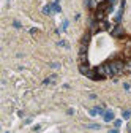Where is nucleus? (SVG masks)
Segmentation results:
<instances>
[{
  "label": "nucleus",
  "instance_id": "nucleus-12",
  "mask_svg": "<svg viewBox=\"0 0 131 133\" xmlns=\"http://www.w3.org/2000/svg\"><path fill=\"white\" fill-rule=\"evenodd\" d=\"M109 29H111V25H109L107 21H101L100 22V30H109Z\"/></svg>",
  "mask_w": 131,
  "mask_h": 133
},
{
  "label": "nucleus",
  "instance_id": "nucleus-21",
  "mask_svg": "<svg viewBox=\"0 0 131 133\" xmlns=\"http://www.w3.org/2000/svg\"><path fill=\"white\" fill-rule=\"evenodd\" d=\"M13 25H14L16 29H21V22H18V21H14V22H13Z\"/></svg>",
  "mask_w": 131,
  "mask_h": 133
},
{
  "label": "nucleus",
  "instance_id": "nucleus-23",
  "mask_svg": "<svg viewBox=\"0 0 131 133\" xmlns=\"http://www.w3.org/2000/svg\"><path fill=\"white\" fill-rule=\"evenodd\" d=\"M51 66H52V68H59V66H60V65H59L57 62H54V63H51Z\"/></svg>",
  "mask_w": 131,
  "mask_h": 133
},
{
  "label": "nucleus",
  "instance_id": "nucleus-25",
  "mask_svg": "<svg viewBox=\"0 0 131 133\" xmlns=\"http://www.w3.org/2000/svg\"><path fill=\"white\" fill-rule=\"evenodd\" d=\"M123 89H125V90H129V84H126V82H125V84H123Z\"/></svg>",
  "mask_w": 131,
  "mask_h": 133
},
{
  "label": "nucleus",
  "instance_id": "nucleus-8",
  "mask_svg": "<svg viewBox=\"0 0 131 133\" xmlns=\"http://www.w3.org/2000/svg\"><path fill=\"white\" fill-rule=\"evenodd\" d=\"M87 51H89V44L81 43V46H79V54H87Z\"/></svg>",
  "mask_w": 131,
  "mask_h": 133
},
{
  "label": "nucleus",
  "instance_id": "nucleus-20",
  "mask_svg": "<svg viewBox=\"0 0 131 133\" xmlns=\"http://www.w3.org/2000/svg\"><path fill=\"white\" fill-rule=\"evenodd\" d=\"M30 33H32V35H37V33H38V29H30Z\"/></svg>",
  "mask_w": 131,
  "mask_h": 133
},
{
  "label": "nucleus",
  "instance_id": "nucleus-1",
  "mask_svg": "<svg viewBox=\"0 0 131 133\" xmlns=\"http://www.w3.org/2000/svg\"><path fill=\"white\" fill-rule=\"evenodd\" d=\"M95 70H96L98 75H101L103 78H111V76H114V71H112V68H111L109 63H101V65H98Z\"/></svg>",
  "mask_w": 131,
  "mask_h": 133
},
{
  "label": "nucleus",
  "instance_id": "nucleus-4",
  "mask_svg": "<svg viewBox=\"0 0 131 133\" xmlns=\"http://www.w3.org/2000/svg\"><path fill=\"white\" fill-rule=\"evenodd\" d=\"M112 35H114V37H117V38H123V37H125V32H123V29H122L120 24H117L115 27L112 29Z\"/></svg>",
  "mask_w": 131,
  "mask_h": 133
},
{
  "label": "nucleus",
  "instance_id": "nucleus-7",
  "mask_svg": "<svg viewBox=\"0 0 131 133\" xmlns=\"http://www.w3.org/2000/svg\"><path fill=\"white\" fill-rule=\"evenodd\" d=\"M55 81H57V75H51L49 78H46V79L43 81V84L47 86V84H52V82H55Z\"/></svg>",
  "mask_w": 131,
  "mask_h": 133
},
{
  "label": "nucleus",
  "instance_id": "nucleus-15",
  "mask_svg": "<svg viewBox=\"0 0 131 133\" xmlns=\"http://www.w3.org/2000/svg\"><path fill=\"white\" fill-rule=\"evenodd\" d=\"M89 114H90V116H98V114H100V112H98V106H96V108H92V109L89 111Z\"/></svg>",
  "mask_w": 131,
  "mask_h": 133
},
{
  "label": "nucleus",
  "instance_id": "nucleus-24",
  "mask_svg": "<svg viewBox=\"0 0 131 133\" xmlns=\"http://www.w3.org/2000/svg\"><path fill=\"white\" fill-rule=\"evenodd\" d=\"M107 133H119V128H112V130H109Z\"/></svg>",
  "mask_w": 131,
  "mask_h": 133
},
{
  "label": "nucleus",
  "instance_id": "nucleus-3",
  "mask_svg": "<svg viewBox=\"0 0 131 133\" xmlns=\"http://www.w3.org/2000/svg\"><path fill=\"white\" fill-rule=\"evenodd\" d=\"M106 16H107L106 10H101V8H96V11H95V19H96L98 22H101V21H106Z\"/></svg>",
  "mask_w": 131,
  "mask_h": 133
},
{
  "label": "nucleus",
  "instance_id": "nucleus-9",
  "mask_svg": "<svg viewBox=\"0 0 131 133\" xmlns=\"http://www.w3.org/2000/svg\"><path fill=\"white\" fill-rule=\"evenodd\" d=\"M79 65L81 63H89V57H87V54H79Z\"/></svg>",
  "mask_w": 131,
  "mask_h": 133
},
{
  "label": "nucleus",
  "instance_id": "nucleus-11",
  "mask_svg": "<svg viewBox=\"0 0 131 133\" xmlns=\"http://www.w3.org/2000/svg\"><path fill=\"white\" fill-rule=\"evenodd\" d=\"M90 38H92V32H87L85 35L82 37V41H81V43H85V44H89V43H90Z\"/></svg>",
  "mask_w": 131,
  "mask_h": 133
},
{
  "label": "nucleus",
  "instance_id": "nucleus-13",
  "mask_svg": "<svg viewBox=\"0 0 131 133\" xmlns=\"http://www.w3.org/2000/svg\"><path fill=\"white\" fill-rule=\"evenodd\" d=\"M43 13H44V14H51V13H52V8H51V5H46V6L43 8Z\"/></svg>",
  "mask_w": 131,
  "mask_h": 133
},
{
  "label": "nucleus",
  "instance_id": "nucleus-6",
  "mask_svg": "<svg viewBox=\"0 0 131 133\" xmlns=\"http://www.w3.org/2000/svg\"><path fill=\"white\" fill-rule=\"evenodd\" d=\"M103 119H104V122H111V121H114V112H112L111 109L104 111V114H103Z\"/></svg>",
  "mask_w": 131,
  "mask_h": 133
},
{
  "label": "nucleus",
  "instance_id": "nucleus-18",
  "mask_svg": "<svg viewBox=\"0 0 131 133\" xmlns=\"http://www.w3.org/2000/svg\"><path fill=\"white\" fill-rule=\"evenodd\" d=\"M120 125H122V121H120V119H115V121H114V128H120Z\"/></svg>",
  "mask_w": 131,
  "mask_h": 133
},
{
  "label": "nucleus",
  "instance_id": "nucleus-10",
  "mask_svg": "<svg viewBox=\"0 0 131 133\" xmlns=\"http://www.w3.org/2000/svg\"><path fill=\"white\" fill-rule=\"evenodd\" d=\"M51 8H52V13H60V11H62V8H60L59 2H54V3H51Z\"/></svg>",
  "mask_w": 131,
  "mask_h": 133
},
{
  "label": "nucleus",
  "instance_id": "nucleus-14",
  "mask_svg": "<svg viewBox=\"0 0 131 133\" xmlns=\"http://www.w3.org/2000/svg\"><path fill=\"white\" fill-rule=\"evenodd\" d=\"M122 117H123L125 121H128V119L131 117V111H123V114H122Z\"/></svg>",
  "mask_w": 131,
  "mask_h": 133
},
{
  "label": "nucleus",
  "instance_id": "nucleus-26",
  "mask_svg": "<svg viewBox=\"0 0 131 133\" xmlns=\"http://www.w3.org/2000/svg\"><path fill=\"white\" fill-rule=\"evenodd\" d=\"M128 65H131V62H128Z\"/></svg>",
  "mask_w": 131,
  "mask_h": 133
},
{
  "label": "nucleus",
  "instance_id": "nucleus-5",
  "mask_svg": "<svg viewBox=\"0 0 131 133\" xmlns=\"http://www.w3.org/2000/svg\"><path fill=\"white\" fill-rule=\"evenodd\" d=\"M79 71L82 73L84 76H87V75H89V71H90V66H89V63H81V65H79Z\"/></svg>",
  "mask_w": 131,
  "mask_h": 133
},
{
  "label": "nucleus",
  "instance_id": "nucleus-16",
  "mask_svg": "<svg viewBox=\"0 0 131 133\" xmlns=\"http://www.w3.org/2000/svg\"><path fill=\"white\" fill-rule=\"evenodd\" d=\"M59 46H62V48H70V44H68V41H65V40H62V41H59Z\"/></svg>",
  "mask_w": 131,
  "mask_h": 133
},
{
  "label": "nucleus",
  "instance_id": "nucleus-22",
  "mask_svg": "<svg viewBox=\"0 0 131 133\" xmlns=\"http://www.w3.org/2000/svg\"><path fill=\"white\" fill-rule=\"evenodd\" d=\"M106 2H107L109 5H115V3H117V0H106Z\"/></svg>",
  "mask_w": 131,
  "mask_h": 133
},
{
  "label": "nucleus",
  "instance_id": "nucleus-19",
  "mask_svg": "<svg viewBox=\"0 0 131 133\" xmlns=\"http://www.w3.org/2000/svg\"><path fill=\"white\" fill-rule=\"evenodd\" d=\"M68 24H70L68 21H63V22H62V30H67V29H68Z\"/></svg>",
  "mask_w": 131,
  "mask_h": 133
},
{
  "label": "nucleus",
  "instance_id": "nucleus-2",
  "mask_svg": "<svg viewBox=\"0 0 131 133\" xmlns=\"http://www.w3.org/2000/svg\"><path fill=\"white\" fill-rule=\"evenodd\" d=\"M109 65H111V68H112L114 75H119V73H122V71L125 70V62H123L122 59L111 60V62H109Z\"/></svg>",
  "mask_w": 131,
  "mask_h": 133
},
{
  "label": "nucleus",
  "instance_id": "nucleus-17",
  "mask_svg": "<svg viewBox=\"0 0 131 133\" xmlns=\"http://www.w3.org/2000/svg\"><path fill=\"white\" fill-rule=\"evenodd\" d=\"M89 128H92V130H100L101 128V125H98V124H90V125H87Z\"/></svg>",
  "mask_w": 131,
  "mask_h": 133
}]
</instances>
